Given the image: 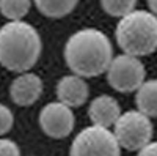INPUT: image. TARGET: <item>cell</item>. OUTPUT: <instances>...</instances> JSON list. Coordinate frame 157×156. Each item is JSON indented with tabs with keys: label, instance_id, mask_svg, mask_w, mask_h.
I'll list each match as a JSON object with an SVG mask.
<instances>
[{
	"label": "cell",
	"instance_id": "1",
	"mask_svg": "<svg viewBox=\"0 0 157 156\" xmlns=\"http://www.w3.org/2000/svg\"><path fill=\"white\" fill-rule=\"evenodd\" d=\"M68 68L80 77H96L105 73L113 60L109 36L98 29H82L69 36L64 44Z\"/></svg>",
	"mask_w": 157,
	"mask_h": 156
},
{
	"label": "cell",
	"instance_id": "2",
	"mask_svg": "<svg viewBox=\"0 0 157 156\" xmlns=\"http://www.w3.org/2000/svg\"><path fill=\"white\" fill-rule=\"evenodd\" d=\"M41 36L32 24L10 21L0 27V65L14 73H27L41 55Z\"/></svg>",
	"mask_w": 157,
	"mask_h": 156
},
{
	"label": "cell",
	"instance_id": "3",
	"mask_svg": "<svg viewBox=\"0 0 157 156\" xmlns=\"http://www.w3.org/2000/svg\"><path fill=\"white\" fill-rule=\"evenodd\" d=\"M115 36L124 54L151 55L157 50V16L146 10H134L120 19Z\"/></svg>",
	"mask_w": 157,
	"mask_h": 156
},
{
	"label": "cell",
	"instance_id": "4",
	"mask_svg": "<svg viewBox=\"0 0 157 156\" xmlns=\"http://www.w3.org/2000/svg\"><path fill=\"white\" fill-rule=\"evenodd\" d=\"M113 128V134L120 147L129 151H140L148 145L154 131L151 118L140 110H127L121 114Z\"/></svg>",
	"mask_w": 157,
	"mask_h": 156
},
{
	"label": "cell",
	"instance_id": "5",
	"mask_svg": "<svg viewBox=\"0 0 157 156\" xmlns=\"http://www.w3.org/2000/svg\"><path fill=\"white\" fill-rule=\"evenodd\" d=\"M120 148L113 131L91 125L74 137L69 156H120Z\"/></svg>",
	"mask_w": 157,
	"mask_h": 156
},
{
	"label": "cell",
	"instance_id": "6",
	"mask_svg": "<svg viewBox=\"0 0 157 156\" xmlns=\"http://www.w3.org/2000/svg\"><path fill=\"white\" fill-rule=\"evenodd\" d=\"M146 71L138 57L134 55H116L113 57L107 70L109 85L120 93H132L143 85Z\"/></svg>",
	"mask_w": 157,
	"mask_h": 156
},
{
	"label": "cell",
	"instance_id": "7",
	"mask_svg": "<svg viewBox=\"0 0 157 156\" xmlns=\"http://www.w3.org/2000/svg\"><path fill=\"white\" fill-rule=\"evenodd\" d=\"M75 118L72 109L60 101L49 102L39 112V126L43 133L54 139H63L72 133Z\"/></svg>",
	"mask_w": 157,
	"mask_h": 156
},
{
	"label": "cell",
	"instance_id": "8",
	"mask_svg": "<svg viewBox=\"0 0 157 156\" xmlns=\"http://www.w3.org/2000/svg\"><path fill=\"white\" fill-rule=\"evenodd\" d=\"M43 93V81L38 74L22 73L10 85V96L17 106L27 107L36 102Z\"/></svg>",
	"mask_w": 157,
	"mask_h": 156
},
{
	"label": "cell",
	"instance_id": "9",
	"mask_svg": "<svg viewBox=\"0 0 157 156\" xmlns=\"http://www.w3.org/2000/svg\"><path fill=\"white\" fill-rule=\"evenodd\" d=\"M90 95V87L83 77L77 74L63 76L57 84L58 101L66 104L68 107H80L86 102Z\"/></svg>",
	"mask_w": 157,
	"mask_h": 156
},
{
	"label": "cell",
	"instance_id": "10",
	"mask_svg": "<svg viewBox=\"0 0 157 156\" xmlns=\"http://www.w3.org/2000/svg\"><path fill=\"white\" fill-rule=\"evenodd\" d=\"M88 117L91 118L93 125L110 128V126H115L118 118L121 117V107L113 96L101 95L90 102Z\"/></svg>",
	"mask_w": 157,
	"mask_h": 156
},
{
	"label": "cell",
	"instance_id": "11",
	"mask_svg": "<svg viewBox=\"0 0 157 156\" xmlns=\"http://www.w3.org/2000/svg\"><path fill=\"white\" fill-rule=\"evenodd\" d=\"M135 104L149 118L157 117V79L145 81L135 93Z\"/></svg>",
	"mask_w": 157,
	"mask_h": 156
},
{
	"label": "cell",
	"instance_id": "12",
	"mask_svg": "<svg viewBox=\"0 0 157 156\" xmlns=\"http://www.w3.org/2000/svg\"><path fill=\"white\" fill-rule=\"evenodd\" d=\"M33 2L44 16L60 19L74 11L78 0H33Z\"/></svg>",
	"mask_w": 157,
	"mask_h": 156
},
{
	"label": "cell",
	"instance_id": "13",
	"mask_svg": "<svg viewBox=\"0 0 157 156\" xmlns=\"http://www.w3.org/2000/svg\"><path fill=\"white\" fill-rule=\"evenodd\" d=\"M30 10V0H0V13L8 21H22Z\"/></svg>",
	"mask_w": 157,
	"mask_h": 156
},
{
	"label": "cell",
	"instance_id": "14",
	"mask_svg": "<svg viewBox=\"0 0 157 156\" xmlns=\"http://www.w3.org/2000/svg\"><path fill=\"white\" fill-rule=\"evenodd\" d=\"M101 5L107 14L113 18H124L135 10L137 0H101Z\"/></svg>",
	"mask_w": 157,
	"mask_h": 156
},
{
	"label": "cell",
	"instance_id": "15",
	"mask_svg": "<svg viewBox=\"0 0 157 156\" xmlns=\"http://www.w3.org/2000/svg\"><path fill=\"white\" fill-rule=\"evenodd\" d=\"M13 125H14V115L11 109L5 104H0V136L10 133Z\"/></svg>",
	"mask_w": 157,
	"mask_h": 156
},
{
	"label": "cell",
	"instance_id": "16",
	"mask_svg": "<svg viewBox=\"0 0 157 156\" xmlns=\"http://www.w3.org/2000/svg\"><path fill=\"white\" fill-rule=\"evenodd\" d=\"M0 156H21V150L11 139H0Z\"/></svg>",
	"mask_w": 157,
	"mask_h": 156
},
{
	"label": "cell",
	"instance_id": "17",
	"mask_svg": "<svg viewBox=\"0 0 157 156\" xmlns=\"http://www.w3.org/2000/svg\"><path fill=\"white\" fill-rule=\"evenodd\" d=\"M137 156H157V140H155V142L151 140L148 145H145V147L138 151Z\"/></svg>",
	"mask_w": 157,
	"mask_h": 156
},
{
	"label": "cell",
	"instance_id": "18",
	"mask_svg": "<svg viewBox=\"0 0 157 156\" xmlns=\"http://www.w3.org/2000/svg\"><path fill=\"white\" fill-rule=\"evenodd\" d=\"M148 6H149L152 14L157 16V0H148Z\"/></svg>",
	"mask_w": 157,
	"mask_h": 156
}]
</instances>
